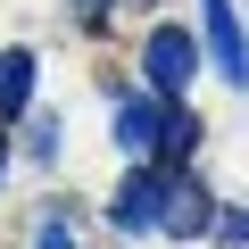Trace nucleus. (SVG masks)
I'll list each match as a JSON object with an SVG mask.
<instances>
[{
    "mask_svg": "<svg viewBox=\"0 0 249 249\" xmlns=\"http://www.w3.org/2000/svg\"><path fill=\"white\" fill-rule=\"evenodd\" d=\"M34 83H42V58L34 50H0V116H25L34 108Z\"/></svg>",
    "mask_w": 249,
    "mask_h": 249,
    "instance_id": "obj_4",
    "label": "nucleus"
},
{
    "mask_svg": "<svg viewBox=\"0 0 249 249\" xmlns=\"http://www.w3.org/2000/svg\"><path fill=\"white\" fill-rule=\"evenodd\" d=\"M158 224H166V232H199V224H208V191H199L191 175H166V191H158Z\"/></svg>",
    "mask_w": 249,
    "mask_h": 249,
    "instance_id": "obj_3",
    "label": "nucleus"
},
{
    "mask_svg": "<svg viewBox=\"0 0 249 249\" xmlns=\"http://www.w3.org/2000/svg\"><path fill=\"white\" fill-rule=\"evenodd\" d=\"M34 249H75V224H67V216H42V232H34Z\"/></svg>",
    "mask_w": 249,
    "mask_h": 249,
    "instance_id": "obj_8",
    "label": "nucleus"
},
{
    "mask_svg": "<svg viewBox=\"0 0 249 249\" xmlns=\"http://www.w3.org/2000/svg\"><path fill=\"white\" fill-rule=\"evenodd\" d=\"M199 17H208V58H216V75L241 91V83H249V34H241V17H232V0H199Z\"/></svg>",
    "mask_w": 249,
    "mask_h": 249,
    "instance_id": "obj_1",
    "label": "nucleus"
},
{
    "mask_svg": "<svg viewBox=\"0 0 249 249\" xmlns=\"http://www.w3.org/2000/svg\"><path fill=\"white\" fill-rule=\"evenodd\" d=\"M191 67H199V58H191V34H183V25H158V34L142 42V75H150V91H166V100L191 83Z\"/></svg>",
    "mask_w": 249,
    "mask_h": 249,
    "instance_id": "obj_2",
    "label": "nucleus"
},
{
    "mask_svg": "<svg viewBox=\"0 0 249 249\" xmlns=\"http://www.w3.org/2000/svg\"><path fill=\"white\" fill-rule=\"evenodd\" d=\"M158 191H166V175H124L116 224H124V232H150V224H158Z\"/></svg>",
    "mask_w": 249,
    "mask_h": 249,
    "instance_id": "obj_5",
    "label": "nucleus"
},
{
    "mask_svg": "<svg viewBox=\"0 0 249 249\" xmlns=\"http://www.w3.org/2000/svg\"><path fill=\"white\" fill-rule=\"evenodd\" d=\"M0 166H9V142H0Z\"/></svg>",
    "mask_w": 249,
    "mask_h": 249,
    "instance_id": "obj_11",
    "label": "nucleus"
},
{
    "mask_svg": "<svg viewBox=\"0 0 249 249\" xmlns=\"http://www.w3.org/2000/svg\"><path fill=\"white\" fill-rule=\"evenodd\" d=\"M158 150H166V166H183V158L199 150V116H183V108L158 116Z\"/></svg>",
    "mask_w": 249,
    "mask_h": 249,
    "instance_id": "obj_7",
    "label": "nucleus"
},
{
    "mask_svg": "<svg viewBox=\"0 0 249 249\" xmlns=\"http://www.w3.org/2000/svg\"><path fill=\"white\" fill-rule=\"evenodd\" d=\"M216 232H224V241H249V208H232V216H216Z\"/></svg>",
    "mask_w": 249,
    "mask_h": 249,
    "instance_id": "obj_9",
    "label": "nucleus"
},
{
    "mask_svg": "<svg viewBox=\"0 0 249 249\" xmlns=\"http://www.w3.org/2000/svg\"><path fill=\"white\" fill-rule=\"evenodd\" d=\"M116 142L133 150V158L158 150V108H142V100H133V108H116Z\"/></svg>",
    "mask_w": 249,
    "mask_h": 249,
    "instance_id": "obj_6",
    "label": "nucleus"
},
{
    "mask_svg": "<svg viewBox=\"0 0 249 249\" xmlns=\"http://www.w3.org/2000/svg\"><path fill=\"white\" fill-rule=\"evenodd\" d=\"M83 9H108V0H83Z\"/></svg>",
    "mask_w": 249,
    "mask_h": 249,
    "instance_id": "obj_10",
    "label": "nucleus"
}]
</instances>
